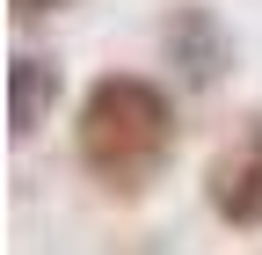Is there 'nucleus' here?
<instances>
[{
    "mask_svg": "<svg viewBox=\"0 0 262 255\" xmlns=\"http://www.w3.org/2000/svg\"><path fill=\"white\" fill-rule=\"evenodd\" d=\"M73 161L110 197H146L175 161V95L146 73L88 80L73 110Z\"/></svg>",
    "mask_w": 262,
    "mask_h": 255,
    "instance_id": "1",
    "label": "nucleus"
},
{
    "mask_svg": "<svg viewBox=\"0 0 262 255\" xmlns=\"http://www.w3.org/2000/svg\"><path fill=\"white\" fill-rule=\"evenodd\" d=\"M160 66L182 95H211L233 73V29L219 22L211 0H175L160 15Z\"/></svg>",
    "mask_w": 262,
    "mask_h": 255,
    "instance_id": "2",
    "label": "nucleus"
},
{
    "mask_svg": "<svg viewBox=\"0 0 262 255\" xmlns=\"http://www.w3.org/2000/svg\"><path fill=\"white\" fill-rule=\"evenodd\" d=\"M204 204L219 226L233 233H262V110H248L233 124V139L211 153L204 168Z\"/></svg>",
    "mask_w": 262,
    "mask_h": 255,
    "instance_id": "3",
    "label": "nucleus"
},
{
    "mask_svg": "<svg viewBox=\"0 0 262 255\" xmlns=\"http://www.w3.org/2000/svg\"><path fill=\"white\" fill-rule=\"evenodd\" d=\"M58 102H66V66L51 51H8V139L15 146H29L44 132V124L58 117Z\"/></svg>",
    "mask_w": 262,
    "mask_h": 255,
    "instance_id": "4",
    "label": "nucleus"
},
{
    "mask_svg": "<svg viewBox=\"0 0 262 255\" xmlns=\"http://www.w3.org/2000/svg\"><path fill=\"white\" fill-rule=\"evenodd\" d=\"M73 8H88V0H8V22L15 29H37V22H58Z\"/></svg>",
    "mask_w": 262,
    "mask_h": 255,
    "instance_id": "5",
    "label": "nucleus"
}]
</instances>
